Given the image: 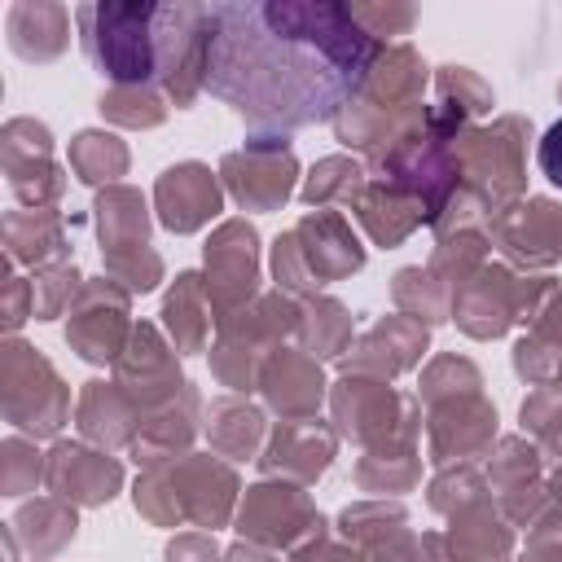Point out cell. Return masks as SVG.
<instances>
[{
    "label": "cell",
    "instance_id": "obj_1",
    "mask_svg": "<svg viewBox=\"0 0 562 562\" xmlns=\"http://www.w3.org/2000/svg\"><path fill=\"white\" fill-rule=\"evenodd\" d=\"M378 40L342 4H206L202 88L255 132L334 119L369 79Z\"/></svg>",
    "mask_w": 562,
    "mask_h": 562
},
{
    "label": "cell",
    "instance_id": "obj_2",
    "mask_svg": "<svg viewBox=\"0 0 562 562\" xmlns=\"http://www.w3.org/2000/svg\"><path fill=\"white\" fill-rule=\"evenodd\" d=\"M206 35V4H83L79 44L110 83H162Z\"/></svg>",
    "mask_w": 562,
    "mask_h": 562
},
{
    "label": "cell",
    "instance_id": "obj_3",
    "mask_svg": "<svg viewBox=\"0 0 562 562\" xmlns=\"http://www.w3.org/2000/svg\"><path fill=\"white\" fill-rule=\"evenodd\" d=\"M536 162H540V176H544L553 189H562V119H553V123L544 127L540 149H536Z\"/></svg>",
    "mask_w": 562,
    "mask_h": 562
}]
</instances>
